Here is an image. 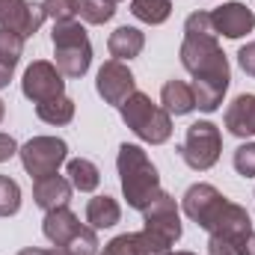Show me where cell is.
I'll use <instances>...</instances> for the list:
<instances>
[{"mask_svg": "<svg viewBox=\"0 0 255 255\" xmlns=\"http://www.w3.org/2000/svg\"><path fill=\"white\" fill-rule=\"evenodd\" d=\"M71 181L65 175H45V178H36L33 181V202L42 208V211H54V208H65L68 199H71Z\"/></svg>", "mask_w": 255, "mask_h": 255, "instance_id": "e0dca14e", "label": "cell"}, {"mask_svg": "<svg viewBox=\"0 0 255 255\" xmlns=\"http://www.w3.org/2000/svg\"><path fill=\"white\" fill-rule=\"evenodd\" d=\"M169 255H196V253H187V250H175V253H172V250H169Z\"/></svg>", "mask_w": 255, "mask_h": 255, "instance_id": "8d00e7d4", "label": "cell"}, {"mask_svg": "<svg viewBox=\"0 0 255 255\" xmlns=\"http://www.w3.org/2000/svg\"><path fill=\"white\" fill-rule=\"evenodd\" d=\"M250 232H253V220H250L247 208L238 205V202H232V199H226L223 211L217 214V220H214L211 229H208V235L226 238V241H235V244H241Z\"/></svg>", "mask_w": 255, "mask_h": 255, "instance_id": "5bb4252c", "label": "cell"}, {"mask_svg": "<svg viewBox=\"0 0 255 255\" xmlns=\"http://www.w3.org/2000/svg\"><path fill=\"white\" fill-rule=\"evenodd\" d=\"M45 9L42 3H30V0H0V27L30 39L42 30L45 24Z\"/></svg>", "mask_w": 255, "mask_h": 255, "instance_id": "8fae6325", "label": "cell"}, {"mask_svg": "<svg viewBox=\"0 0 255 255\" xmlns=\"http://www.w3.org/2000/svg\"><path fill=\"white\" fill-rule=\"evenodd\" d=\"M24 42H27L24 36L0 27V63L15 68V65L21 63V57H24Z\"/></svg>", "mask_w": 255, "mask_h": 255, "instance_id": "d4e9b609", "label": "cell"}, {"mask_svg": "<svg viewBox=\"0 0 255 255\" xmlns=\"http://www.w3.org/2000/svg\"><path fill=\"white\" fill-rule=\"evenodd\" d=\"M119 116H122V122H125L142 142H148V145H163V142H169V136H172V116H169L160 104H154L151 95H145V92H139V89L119 107Z\"/></svg>", "mask_w": 255, "mask_h": 255, "instance_id": "3957f363", "label": "cell"}, {"mask_svg": "<svg viewBox=\"0 0 255 255\" xmlns=\"http://www.w3.org/2000/svg\"><path fill=\"white\" fill-rule=\"evenodd\" d=\"M74 101L68 95H60V98H51V101H42L36 104V116L45 122V125H68L74 119Z\"/></svg>", "mask_w": 255, "mask_h": 255, "instance_id": "603a6c76", "label": "cell"}, {"mask_svg": "<svg viewBox=\"0 0 255 255\" xmlns=\"http://www.w3.org/2000/svg\"><path fill=\"white\" fill-rule=\"evenodd\" d=\"M116 172H119V184L125 196L128 208L133 211H145L157 196H160V172L151 163L148 151L136 142H122L119 154H116Z\"/></svg>", "mask_w": 255, "mask_h": 255, "instance_id": "7a4b0ae2", "label": "cell"}, {"mask_svg": "<svg viewBox=\"0 0 255 255\" xmlns=\"http://www.w3.org/2000/svg\"><path fill=\"white\" fill-rule=\"evenodd\" d=\"M12 74H15V68H9V65L0 63V89H6V86L12 83Z\"/></svg>", "mask_w": 255, "mask_h": 255, "instance_id": "836d02e7", "label": "cell"}, {"mask_svg": "<svg viewBox=\"0 0 255 255\" xmlns=\"http://www.w3.org/2000/svg\"><path fill=\"white\" fill-rule=\"evenodd\" d=\"M223 122H226V128H229V133L238 136V139H250V136H255V95L253 92L238 95V98L226 107Z\"/></svg>", "mask_w": 255, "mask_h": 255, "instance_id": "9a60e30c", "label": "cell"}, {"mask_svg": "<svg viewBox=\"0 0 255 255\" xmlns=\"http://www.w3.org/2000/svg\"><path fill=\"white\" fill-rule=\"evenodd\" d=\"M130 15L148 27H160L172 15V0H130Z\"/></svg>", "mask_w": 255, "mask_h": 255, "instance_id": "7402d4cb", "label": "cell"}, {"mask_svg": "<svg viewBox=\"0 0 255 255\" xmlns=\"http://www.w3.org/2000/svg\"><path fill=\"white\" fill-rule=\"evenodd\" d=\"M211 24H214V33L217 36H226V39H244L247 33L255 30V15L250 6L232 0V3H223L211 12Z\"/></svg>", "mask_w": 255, "mask_h": 255, "instance_id": "7c38bea8", "label": "cell"}, {"mask_svg": "<svg viewBox=\"0 0 255 255\" xmlns=\"http://www.w3.org/2000/svg\"><path fill=\"white\" fill-rule=\"evenodd\" d=\"M21 211V187L15 178L0 175V217H15Z\"/></svg>", "mask_w": 255, "mask_h": 255, "instance_id": "484cf974", "label": "cell"}, {"mask_svg": "<svg viewBox=\"0 0 255 255\" xmlns=\"http://www.w3.org/2000/svg\"><path fill=\"white\" fill-rule=\"evenodd\" d=\"M18 255H54L51 250H42V247H27V250H21Z\"/></svg>", "mask_w": 255, "mask_h": 255, "instance_id": "e575fe53", "label": "cell"}, {"mask_svg": "<svg viewBox=\"0 0 255 255\" xmlns=\"http://www.w3.org/2000/svg\"><path fill=\"white\" fill-rule=\"evenodd\" d=\"M98 247H101V244H98L95 229H92V226H83V229L68 241V247H65V250H68L71 255H98V253H101Z\"/></svg>", "mask_w": 255, "mask_h": 255, "instance_id": "4316f807", "label": "cell"}, {"mask_svg": "<svg viewBox=\"0 0 255 255\" xmlns=\"http://www.w3.org/2000/svg\"><path fill=\"white\" fill-rule=\"evenodd\" d=\"M172 247H166L163 241H157L154 235H148L145 229L142 232H125V235H116L113 241L104 244V250L98 255H169Z\"/></svg>", "mask_w": 255, "mask_h": 255, "instance_id": "4fadbf2b", "label": "cell"}, {"mask_svg": "<svg viewBox=\"0 0 255 255\" xmlns=\"http://www.w3.org/2000/svg\"><path fill=\"white\" fill-rule=\"evenodd\" d=\"M18 151H21V145L15 142V136H12V133H0V163L12 160Z\"/></svg>", "mask_w": 255, "mask_h": 255, "instance_id": "1f68e13d", "label": "cell"}, {"mask_svg": "<svg viewBox=\"0 0 255 255\" xmlns=\"http://www.w3.org/2000/svg\"><path fill=\"white\" fill-rule=\"evenodd\" d=\"M77 15H80L83 24L101 27V24L113 21V15H116V3H110V0H80V3H77Z\"/></svg>", "mask_w": 255, "mask_h": 255, "instance_id": "cb8c5ba5", "label": "cell"}, {"mask_svg": "<svg viewBox=\"0 0 255 255\" xmlns=\"http://www.w3.org/2000/svg\"><path fill=\"white\" fill-rule=\"evenodd\" d=\"M238 65L244 68V74L255 77V42H247V45L238 51Z\"/></svg>", "mask_w": 255, "mask_h": 255, "instance_id": "4dcf8cb0", "label": "cell"}, {"mask_svg": "<svg viewBox=\"0 0 255 255\" xmlns=\"http://www.w3.org/2000/svg\"><path fill=\"white\" fill-rule=\"evenodd\" d=\"M21 92H24V98H30L33 104L60 98V95H65V77H63V71L57 68V63H51V60H36V63L27 65V71H24V77H21Z\"/></svg>", "mask_w": 255, "mask_h": 255, "instance_id": "ba28073f", "label": "cell"}, {"mask_svg": "<svg viewBox=\"0 0 255 255\" xmlns=\"http://www.w3.org/2000/svg\"><path fill=\"white\" fill-rule=\"evenodd\" d=\"M142 229L148 235H154L157 241H163L166 247H175L184 235V226H181V211H178V202L175 196L160 190V196L142 211Z\"/></svg>", "mask_w": 255, "mask_h": 255, "instance_id": "52a82bcc", "label": "cell"}, {"mask_svg": "<svg viewBox=\"0 0 255 255\" xmlns=\"http://www.w3.org/2000/svg\"><path fill=\"white\" fill-rule=\"evenodd\" d=\"M178 154H181V160L190 169L208 172L220 160V154H223V133H220V128L214 125L211 119L193 122L187 128V133H184V142L178 145Z\"/></svg>", "mask_w": 255, "mask_h": 255, "instance_id": "5b68a950", "label": "cell"}, {"mask_svg": "<svg viewBox=\"0 0 255 255\" xmlns=\"http://www.w3.org/2000/svg\"><path fill=\"white\" fill-rule=\"evenodd\" d=\"M18 157L24 163V172L33 181L45 175H57L60 166L68 160V142L60 136H33L21 145Z\"/></svg>", "mask_w": 255, "mask_h": 255, "instance_id": "8992f818", "label": "cell"}, {"mask_svg": "<svg viewBox=\"0 0 255 255\" xmlns=\"http://www.w3.org/2000/svg\"><path fill=\"white\" fill-rule=\"evenodd\" d=\"M181 65L193 74V95L196 107L205 113H214L223 107V98L232 83L229 60L217 42L214 33H184V42L178 48Z\"/></svg>", "mask_w": 255, "mask_h": 255, "instance_id": "6da1fadb", "label": "cell"}, {"mask_svg": "<svg viewBox=\"0 0 255 255\" xmlns=\"http://www.w3.org/2000/svg\"><path fill=\"white\" fill-rule=\"evenodd\" d=\"M77 3L80 0H42V9H45V18H51L54 24H60V21H74Z\"/></svg>", "mask_w": 255, "mask_h": 255, "instance_id": "83f0119b", "label": "cell"}, {"mask_svg": "<svg viewBox=\"0 0 255 255\" xmlns=\"http://www.w3.org/2000/svg\"><path fill=\"white\" fill-rule=\"evenodd\" d=\"M160 107L169 116H187L196 110V95L187 80H166L160 89Z\"/></svg>", "mask_w": 255, "mask_h": 255, "instance_id": "d6986e66", "label": "cell"}, {"mask_svg": "<svg viewBox=\"0 0 255 255\" xmlns=\"http://www.w3.org/2000/svg\"><path fill=\"white\" fill-rule=\"evenodd\" d=\"M238 247H241V244H235V241L208 235V255H238Z\"/></svg>", "mask_w": 255, "mask_h": 255, "instance_id": "f546056e", "label": "cell"}, {"mask_svg": "<svg viewBox=\"0 0 255 255\" xmlns=\"http://www.w3.org/2000/svg\"><path fill=\"white\" fill-rule=\"evenodd\" d=\"M122 220V205L113 196H92L86 202V223L98 232V229H113Z\"/></svg>", "mask_w": 255, "mask_h": 255, "instance_id": "ffe728a7", "label": "cell"}, {"mask_svg": "<svg viewBox=\"0 0 255 255\" xmlns=\"http://www.w3.org/2000/svg\"><path fill=\"white\" fill-rule=\"evenodd\" d=\"M232 163H235V172H238V175L255 178V142H241V145L235 148Z\"/></svg>", "mask_w": 255, "mask_h": 255, "instance_id": "f1b7e54d", "label": "cell"}, {"mask_svg": "<svg viewBox=\"0 0 255 255\" xmlns=\"http://www.w3.org/2000/svg\"><path fill=\"white\" fill-rule=\"evenodd\" d=\"M142 48H145V33L139 30V27H116L113 33H110V39H107V51H110V57L113 60H119V63H130V60H136L139 54H142Z\"/></svg>", "mask_w": 255, "mask_h": 255, "instance_id": "ac0fdd59", "label": "cell"}, {"mask_svg": "<svg viewBox=\"0 0 255 255\" xmlns=\"http://www.w3.org/2000/svg\"><path fill=\"white\" fill-rule=\"evenodd\" d=\"M83 229V223L77 220V214L65 205V208H54V211H45V220H42V232L45 238L54 244V247H68V241Z\"/></svg>", "mask_w": 255, "mask_h": 255, "instance_id": "2e32d148", "label": "cell"}, {"mask_svg": "<svg viewBox=\"0 0 255 255\" xmlns=\"http://www.w3.org/2000/svg\"><path fill=\"white\" fill-rule=\"evenodd\" d=\"M95 92L104 98V104L122 107L128 98L136 92V77L125 63L119 60H107L95 74Z\"/></svg>", "mask_w": 255, "mask_h": 255, "instance_id": "9c48e42d", "label": "cell"}, {"mask_svg": "<svg viewBox=\"0 0 255 255\" xmlns=\"http://www.w3.org/2000/svg\"><path fill=\"white\" fill-rule=\"evenodd\" d=\"M65 178L71 181V187L80 193H95L98 190V184H101V172H98V166L92 163V160H86V157H74V160H68V166H65Z\"/></svg>", "mask_w": 255, "mask_h": 255, "instance_id": "44dd1931", "label": "cell"}, {"mask_svg": "<svg viewBox=\"0 0 255 255\" xmlns=\"http://www.w3.org/2000/svg\"><path fill=\"white\" fill-rule=\"evenodd\" d=\"M238 255H255V232H250V235L241 241V247H238Z\"/></svg>", "mask_w": 255, "mask_h": 255, "instance_id": "d6a6232c", "label": "cell"}, {"mask_svg": "<svg viewBox=\"0 0 255 255\" xmlns=\"http://www.w3.org/2000/svg\"><path fill=\"white\" fill-rule=\"evenodd\" d=\"M110 3H122V0H110Z\"/></svg>", "mask_w": 255, "mask_h": 255, "instance_id": "f35d334b", "label": "cell"}, {"mask_svg": "<svg viewBox=\"0 0 255 255\" xmlns=\"http://www.w3.org/2000/svg\"><path fill=\"white\" fill-rule=\"evenodd\" d=\"M3 116H6V104H3V98H0V122H3Z\"/></svg>", "mask_w": 255, "mask_h": 255, "instance_id": "74e56055", "label": "cell"}, {"mask_svg": "<svg viewBox=\"0 0 255 255\" xmlns=\"http://www.w3.org/2000/svg\"><path fill=\"white\" fill-rule=\"evenodd\" d=\"M223 205H226V196L217 190L214 184H205V181L190 184L187 193L181 196V211L190 217L199 229H205V232L211 229V223L217 220V214L223 211Z\"/></svg>", "mask_w": 255, "mask_h": 255, "instance_id": "30bf717a", "label": "cell"}, {"mask_svg": "<svg viewBox=\"0 0 255 255\" xmlns=\"http://www.w3.org/2000/svg\"><path fill=\"white\" fill-rule=\"evenodd\" d=\"M51 253H54V255H71V253H68V250H65V247H54Z\"/></svg>", "mask_w": 255, "mask_h": 255, "instance_id": "d590c367", "label": "cell"}, {"mask_svg": "<svg viewBox=\"0 0 255 255\" xmlns=\"http://www.w3.org/2000/svg\"><path fill=\"white\" fill-rule=\"evenodd\" d=\"M54 45V63L63 71V77H83L92 65V45L86 36V27L80 21H60L51 30Z\"/></svg>", "mask_w": 255, "mask_h": 255, "instance_id": "277c9868", "label": "cell"}]
</instances>
